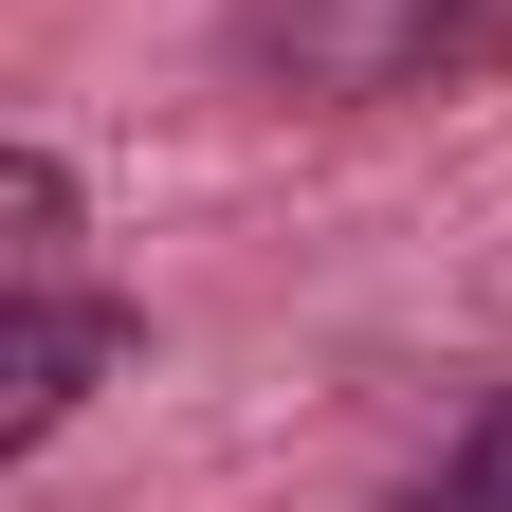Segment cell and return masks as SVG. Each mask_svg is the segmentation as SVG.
I'll list each match as a JSON object with an SVG mask.
<instances>
[{
	"mask_svg": "<svg viewBox=\"0 0 512 512\" xmlns=\"http://www.w3.org/2000/svg\"><path fill=\"white\" fill-rule=\"evenodd\" d=\"M128 348H147V311H110L92 275H55V293H19V311H0V476H19V458H55V421H74Z\"/></svg>",
	"mask_w": 512,
	"mask_h": 512,
	"instance_id": "obj_1",
	"label": "cell"
},
{
	"mask_svg": "<svg viewBox=\"0 0 512 512\" xmlns=\"http://www.w3.org/2000/svg\"><path fill=\"white\" fill-rule=\"evenodd\" d=\"M55 275H74V165L0 147V293H55Z\"/></svg>",
	"mask_w": 512,
	"mask_h": 512,
	"instance_id": "obj_2",
	"label": "cell"
},
{
	"mask_svg": "<svg viewBox=\"0 0 512 512\" xmlns=\"http://www.w3.org/2000/svg\"><path fill=\"white\" fill-rule=\"evenodd\" d=\"M403 512H512V384H494V403H476L458 439H439V476H421Z\"/></svg>",
	"mask_w": 512,
	"mask_h": 512,
	"instance_id": "obj_3",
	"label": "cell"
}]
</instances>
